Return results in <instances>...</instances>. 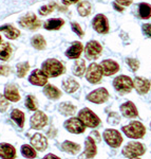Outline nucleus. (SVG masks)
<instances>
[{
	"mask_svg": "<svg viewBox=\"0 0 151 159\" xmlns=\"http://www.w3.org/2000/svg\"><path fill=\"white\" fill-rule=\"evenodd\" d=\"M65 71L63 63L55 58H49L42 64V72L48 76V78H56L60 75Z\"/></svg>",
	"mask_w": 151,
	"mask_h": 159,
	"instance_id": "nucleus-1",
	"label": "nucleus"
},
{
	"mask_svg": "<svg viewBox=\"0 0 151 159\" xmlns=\"http://www.w3.org/2000/svg\"><path fill=\"white\" fill-rule=\"evenodd\" d=\"M78 119L83 122V124L87 127H97L101 123L99 118L89 108H83L78 112Z\"/></svg>",
	"mask_w": 151,
	"mask_h": 159,
	"instance_id": "nucleus-2",
	"label": "nucleus"
},
{
	"mask_svg": "<svg viewBox=\"0 0 151 159\" xmlns=\"http://www.w3.org/2000/svg\"><path fill=\"white\" fill-rule=\"evenodd\" d=\"M123 132H124L125 135L128 136L129 138H132V139H140V138H142L143 136L145 135L146 129L140 122L132 121L130 124L123 127Z\"/></svg>",
	"mask_w": 151,
	"mask_h": 159,
	"instance_id": "nucleus-3",
	"label": "nucleus"
},
{
	"mask_svg": "<svg viewBox=\"0 0 151 159\" xmlns=\"http://www.w3.org/2000/svg\"><path fill=\"white\" fill-rule=\"evenodd\" d=\"M146 148H144V145L140 142L136 141H132L129 142L128 144L123 148L122 153L125 157L128 158H135V157H140V156L144 155Z\"/></svg>",
	"mask_w": 151,
	"mask_h": 159,
	"instance_id": "nucleus-4",
	"label": "nucleus"
},
{
	"mask_svg": "<svg viewBox=\"0 0 151 159\" xmlns=\"http://www.w3.org/2000/svg\"><path fill=\"white\" fill-rule=\"evenodd\" d=\"M113 86L117 91L124 94V93H127V92L131 91V89L133 87V82L129 76L119 75L114 79Z\"/></svg>",
	"mask_w": 151,
	"mask_h": 159,
	"instance_id": "nucleus-5",
	"label": "nucleus"
},
{
	"mask_svg": "<svg viewBox=\"0 0 151 159\" xmlns=\"http://www.w3.org/2000/svg\"><path fill=\"white\" fill-rule=\"evenodd\" d=\"M104 139L111 148H119L123 142L121 133L116 129H106L104 132Z\"/></svg>",
	"mask_w": 151,
	"mask_h": 159,
	"instance_id": "nucleus-6",
	"label": "nucleus"
},
{
	"mask_svg": "<svg viewBox=\"0 0 151 159\" xmlns=\"http://www.w3.org/2000/svg\"><path fill=\"white\" fill-rule=\"evenodd\" d=\"M101 78H103V71H101V66L95 63L91 64V65L88 67V69H87L86 79L88 80L90 83L96 84L101 81Z\"/></svg>",
	"mask_w": 151,
	"mask_h": 159,
	"instance_id": "nucleus-7",
	"label": "nucleus"
},
{
	"mask_svg": "<svg viewBox=\"0 0 151 159\" xmlns=\"http://www.w3.org/2000/svg\"><path fill=\"white\" fill-rule=\"evenodd\" d=\"M109 99V92L106 88H98L96 90L90 92L87 96V100L95 104L105 103Z\"/></svg>",
	"mask_w": 151,
	"mask_h": 159,
	"instance_id": "nucleus-8",
	"label": "nucleus"
},
{
	"mask_svg": "<svg viewBox=\"0 0 151 159\" xmlns=\"http://www.w3.org/2000/svg\"><path fill=\"white\" fill-rule=\"evenodd\" d=\"M101 50H103V48H101V43L98 42H95V40H91L86 46V50H85L86 57L88 60H96L101 55Z\"/></svg>",
	"mask_w": 151,
	"mask_h": 159,
	"instance_id": "nucleus-9",
	"label": "nucleus"
},
{
	"mask_svg": "<svg viewBox=\"0 0 151 159\" xmlns=\"http://www.w3.org/2000/svg\"><path fill=\"white\" fill-rule=\"evenodd\" d=\"M65 129L72 134H81L85 132L86 126L78 118H71L65 122Z\"/></svg>",
	"mask_w": 151,
	"mask_h": 159,
	"instance_id": "nucleus-10",
	"label": "nucleus"
},
{
	"mask_svg": "<svg viewBox=\"0 0 151 159\" xmlns=\"http://www.w3.org/2000/svg\"><path fill=\"white\" fill-rule=\"evenodd\" d=\"M19 24L22 28L30 30H36L40 27V21L37 19L35 14H32V13L22 16L19 20Z\"/></svg>",
	"mask_w": 151,
	"mask_h": 159,
	"instance_id": "nucleus-11",
	"label": "nucleus"
},
{
	"mask_svg": "<svg viewBox=\"0 0 151 159\" xmlns=\"http://www.w3.org/2000/svg\"><path fill=\"white\" fill-rule=\"evenodd\" d=\"M48 123V117L42 111H36L31 117V127L34 129H40Z\"/></svg>",
	"mask_w": 151,
	"mask_h": 159,
	"instance_id": "nucleus-12",
	"label": "nucleus"
},
{
	"mask_svg": "<svg viewBox=\"0 0 151 159\" xmlns=\"http://www.w3.org/2000/svg\"><path fill=\"white\" fill-rule=\"evenodd\" d=\"M93 28L97 31L98 33H107L109 31V25H108V19L107 17L103 14H98L94 17L93 19Z\"/></svg>",
	"mask_w": 151,
	"mask_h": 159,
	"instance_id": "nucleus-13",
	"label": "nucleus"
},
{
	"mask_svg": "<svg viewBox=\"0 0 151 159\" xmlns=\"http://www.w3.org/2000/svg\"><path fill=\"white\" fill-rule=\"evenodd\" d=\"M99 66H101L103 74H105V75H112V74L116 73L119 70V64L112 60H105L101 61Z\"/></svg>",
	"mask_w": 151,
	"mask_h": 159,
	"instance_id": "nucleus-14",
	"label": "nucleus"
},
{
	"mask_svg": "<svg viewBox=\"0 0 151 159\" xmlns=\"http://www.w3.org/2000/svg\"><path fill=\"white\" fill-rule=\"evenodd\" d=\"M29 81H30L31 84H33V85L43 86V85H45V84H47L48 76L42 72V70L36 69V70H34L32 73H31V75L29 78Z\"/></svg>",
	"mask_w": 151,
	"mask_h": 159,
	"instance_id": "nucleus-15",
	"label": "nucleus"
},
{
	"mask_svg": "<svg viewBox=\"0 0 151 159\" xmlns=\"http://www.w3.org/2000/svg\"><path fill=\"white\" fill-rule=\"evenodd\" d=\"M133 87H134L135 90L140 94L147 93L150 89V81L147 79L137 76V78H135L134 81H133Z\"/></svg>",
	"mask_w": 151,
	"mask_h": 159,
	"instance_id": "nucleus-16",
	"label": "nucleus"
},
{
	"mask_svg": "<svg viewBox=\"0 0 151 159\" xmlns=\"http://www.w3.org/2000/svg\"><path fill=\"white\" fill-rule=\"evenodd\" d=\"M31 144L38 151H45L48 147L47 138L41 134H35L31 138Z\"/></svg>",
	"mask_w": 151,
	"mask_h": 159,
	"instance_id": "nucleus-17",
	"label": "nucleus"
},
{
	"mask_svg": "<svg viewBox=\"0 0 151 159\" xmlns=\"http://www.w3.org/2000/svg\"><path fill=\"white\" fill-rule=\"evenodd\" d=\"M16 156V150L14 147L7 143L0 144V157L2 159H13Z\"/></svg>",
	"mask_w": 151,
	"mask_h": 159,
	"instance_id": "nucleus-18",
	"label": "nucleus"
},
{
	"mask_svg": "<svg viewBox=\"0 0 151 159\" xmlns=\"http://www.w3.org/2000/svg\"><path fill=\"white\" fill-rule=\"evenodd\" d=\"M121 111H122V114L127 118H135L139 115L136 106H135L132 102H126V103L123 104L121 106Z\"/></svg>",
	"mask_w": 151,
	"mask_h": 159,
	"instance_id": "nucleus-19",
	"label": "nucleus"
},
{
	"mask_svg": "<svg viewBox=\"0 0 151 159\" xmlns=\"http://www.w3.org/2000/svg\"><path fill=\"white\" fill-rule=\"evenodd\" d=\"M4 97L9 100V101L12 102H18L20 100V94L18 91V88H17L15 85H7L4 89Z\"/></svg>",
	"mask_w": 151,
	"mask_h": 159,
	"instance_id": "nucleus-20",
	"label": "nucleus"
},
{
	"mask_svg": "<svg viewBox=\"0 0 151 159\" xmlns=\"http://www.w3.org/2000/svg\"><path fill=\"white\" fill-rule=\"evenodd\" d=\"M85 144H86L85 145V156L87 158H93L94 156L96 155V152H97L95 141L89 136V137L86 139Z\"/></svg>",
	"mask_w": 151,
	"mask_h": 159,
	"instance_id": "nucleus-21",
	"label": "nucleus"
},
{
	"mask_svg": "<svg viewBox=\"0 0 151 159\" xmlns=\"http://www.w3.org/2000/svg\"><path fill=\"white\" fill-rule=\"evenodd\" d=\"M83 52V45L80 43H74L68 50L66 51V55L69 58H78Z\"/></svg>",
	"mask_w": 151,
	"mask_h": 159,
	"instance_id": "nucleus-22",
	"label": "nucleus"
},
{
	"mask_svg": "<svg viewBox=\"0 0 151 159\" xmlns=\"http://www.w3.org/2000/svg\"><path fill=\"white\" fill-rule=\"evenodd\" d=\"M43 92H45V94L49 99H52V100L59 99L61 96V92L59 89L57 87L51 85V84H45V88H43Z\"/></svg>",
	"mask_w": 151,
	"mask_h": 159,
	"instance_id": "nucleus-23",
	"label": "nucleus"
},
{
	"mask_svg": "<svg viewBox=\"0 0 151 159\" xmlns=\"http://www.w3.org/2000/svg\"><path fill=\"white\" fill-rule=\"evenodd\" d=\"M63 87L67 92L73 93L79 88V84L73 78H67L63 81Z\"/></svg>",
	"mask_w": 151,
	"mask_h": 159,
	"instance_id": "nucleus-24",
	"label": "nucleus"
},
{
	"mask_svg": "<svg viewBox=\"0 0 151 159\" xmlns=\"http://www.w3.org/2000/svg\"><path fill=\"white\" fill-rule=\"evenodd\" d=\"M0 31H2L9 39H16L20 35L19 31L17 29H15L13 25H6L0 27Z\"/></svg>",
	"mask_w": 151,
	"mask_h": 159,
	"instance_id": "nucleus-25",
	"label": "nucleus"
},
{
	"mask_svg": "<svg viewBox=\"0 0 151 159\" xmlns=\"http://www.w3.org/2000/svg\"><path fill=\"white\" fill-rule=\"evenodd\" d=\"M61 148L67 153L77 154L79 151H80V145L77 144V143L72 142V141H65V142L61 144Z\"/></svg>",
	"mask_w": 151,
	"mask_h": 159,
	"instance_id": "nucleus-26",
	"label": "nucleus"
},
{
	"mask_svg": "<svg viewBox=\"0 0 151 159\" xmlns=\"http://www.w3.org/2000/svg\"><path fill=\"white\" fill-rule=\"evenodd\" d=\"M72 71L75 75L83 76L86 71V61L84 60H76L73 65Z\"/></svg>",
	"mask_w": 151,
	"mask_h": 159,
	"instance_id": "nucleus-27",
	"label": "nucleus"
},
{
	"mask_svg": "<svg viewBox=\"0 0 151 159\" xmlns=\"http://www.w3.org/2000/svg\"><path fill=\"white\" fill-rule=\"evenodd\" d=\"M63 24H65V21L63 19L54 18V19H49L48 21H45L43 27L47 30H58L60 29V27H63Z\"/></svg>",
	"mask_w": 151,
	"mask_h": 159,
	"instance_id": "nucleus-28",
	"label": "nucleus"
},
{
	"mask_svg": "<svg viewBox=\"0 0 151 159\" xmlns=\"http://www.w3.org/2000/svg\"><path fill=\"white\" fill-rule=\"evenodd\" d=\"M12 120L18 125L19 127H24V114L19 109H14L11 114Z\"/></svg>",
	"mask_w": 151,
	"mask_h": 159,
	"instance_id": "nucleus-29",
	"label": "nucleus"
},
{
	"mask_svg": "<svg viewBox=\"0 0 151 159\" xmlns=\"http://www.w3.org/2000/svg\"><path fill=\"white\" fill-rule=\"evenodd\" d=\"M12 54V47L10 43H4L0 45V60L1 61H7Z\"/></svg>",
	"mask_w": 151,
	"mask_h": 159,
	"instance_id": "nucleus-30",
	"label": "nucleus"
},
{
	"mask_svg": "<svg viewBox=\"0 0 151 159\" xmlns=\"http://www.w3.org/2000/svg\"><path fill=\"white\" fill-rule=\"evenodd\" d=\"M59 111L65 116H72V115L75 114L76 108L73 104L65 102V103H61L59 105Z\"/></svg>",
	"mask_w": 151,
	"mask_h": 159,
	"instance_id": "nucleus-31",
	"label": "nucleus"
},
{
	"mask_svg": "<svg viewBox=\"0 0 151 159\" xmlns=\"http://www.w3.org/2000/svg\"><path fill=\"white\" fill-rule=\"evenodd\" d=\"M139 14L143 19H148L151 17V6L148 3H140L139 6Z\"/></svg>",
	"mask_w": 151,
	"mask_h": 159,
	"instance_id": "nucleus-32",
	"label": "nucleus"
},
{
	"mask_svg": "<svg viewBox=\"0 0 151 159\" xmlns=\"http://www.w3.org/2000/svg\"><path fill=\"white\" fill-rule=\"evenodd\" d=\"M31 43H32L33 47L37 50H42L45 48V40L41 35H35V36H33Z\"/></svg>",
	"mask_w": 151,
	"mask_h": 159,
	"instance_id": "nucleus-33",
	"label": "nucleus"
},
{
	"mask_svg": "<svg viewBox=\"0 0 151 159\" xmlns=\"http://www.w3.org/2000/svg\"><path fill=\"white\" fill-rule=\"evenodd\" d=\"M21 153H22V156H24L25 158H30V159H33L37 156L36 151L28 144H24L21 147Z\"/></svg>",
	"mask_w": 151,
	"mask_h": 159,
	"instance_id": "nucleus-34",
	"label": "nucleus"
},
{
	"mask_svg": "<svg viewBox=\"0 0 151 159\" xmlns=\"http://www.w3.org/2000/svg\"><path fill=\"white\" fill-rule=\"evenodd\" d=\"M77 11L80 14V16H88L91 12V4L88 1H84L78 4Z\"/></svg>",
	"mask_w": 151,
	"mask_h": 159,
	"instance_id": "nucleus-35",
	"label": "nucleus"
},
{
	"mask_svg": "<svg viewBox=\"0 0 151 159\" xmlns=\"http://www.w3.org/2000/svg\"><path fill=\"white\" fill-rule=\"evenodd\" d=\"M30 69L29 63H20L17 65V75L19 78H24Z\"/></svg>",
	"mask_w": 151,
	"mask_h": 159,
	"instance_id": "nucleus-36",
	"label": "nucleus"
},
{
	"mask_svg": "<svg viewBox=\"0 0 151 159\" xmlns=\"http://www.w3.org/2000/svg\"><path fill=\"white\" fill-rule=\"evenodd\" d=\"M25 106L28 107L29 110H37V102H36V99L34 98L33 96H28L27 99H25Z\"/></svg>",
	"mask_w": 151,
	"mask_h": 159,
	"instance_id": "nucleus-37",
	"label": "nucleus"
},
{
	"mask_svg": "<svg viewBox=\"0 0 151 159\" xmlns=\"http://www.w3.org/2000/svg\"><path fill=\"white\" fill-rule=\"evenodd\" d=\"M55 7H56V6H55V3H51V4H48V6H43L42 7H40L39 14H40V15H42V16L50 14V13H52L53 11H54Z\"/></svg>",
	"mask_w": 151,
	"mask_h": 159,
	"instance_id": "nucleus-38",
	"label": "nucleus"
},
{
	"mask_svg": "<svg viewBox=\"0 0 151 159\" xmlns=\"http://www.w3.org/2000/svg\"><path fill=\"white\" fill-rule=\"evenodd\" d=\"M127 64L129 65V67L131 68L132 71H136L139 69V66H140V63L139 61L134 60V58H127Z\"/></svg>",
	"mask_w": 151,
	"mask_h": 159,
	"instance_id": "nucleus-39",
	"label": "nucleus"
},
{
	"mask_svg": "<svg viewBox=\"0 0 151 159\" xmlns=\"http://www.w3.org/2000/svg\"><path fill=\"white\" fill-rule=\"evenodd\" d=\"M7 106H9V100H7L4 96L0 94V111H6Z\"/></svg>",
	"mask_w": 151,
	"mask_h": 159,
	"instance_id": "nucleus-40",
	"label": "nucleus"
},
{
	"mask_svg": "<svg viewBox=\"0 0 151 159\" xmlns=\"http://www.w3.org/2000/svg\"><path fill=\"white\" fill-rule=\"evenodd\" d=\"M121 121V117L119 116V115L116 114V112H112V114H110L109 116V119H108V122L110 124H117V123H119Z\"/></svg>",
	"mask_w": 151,
	"mask_h": 159,
	"instance_id": "nucleus-41",
	"label": "nucleus"
},
{
	"mask_svg": "<svg viewBox=\"0 0 151 159\" xmlns=\"http://www.w3.org/2000/svg\"><path fill=\"white\" fill-rule=\"evenodd\" d=\"M72 30L77 35H79V36H83L84 35V31L81 30L80 25H79L78 24H76V22H72Z\"/></svg>",
	"mask_w": 151,
	"mask_h": 159,
	"instance_id": "nucleus-42",
	"label": "nucleus"
},
{
	"mask_svg": "<svg viewBox=\"0 0 151 159\" xmlns=\"http://www.w3.org/2000/svg\"><path fill=\"white\" fill-rule=\"evenodd\" d=\"M10 72H11V68H10L9 66H6V65L0 66V75H7Z\"/></svg>",
	"mask_w": 151,
	"mask_h": 159,
	"instance_id": "nucleus-43",
	"label": "nucleus"
},
{
	"mask_svg": "<svg viewBox=\"0 0 151 159\" xmlns=\"http://www.w3.org/2000/svg\"><path fill=\"white\" fill-rule=\"evenodd\" d=\"M143 31H144V34L147 35L148 37H151V24H146L143 25Z\"/></svg>",
	"mask_w": 151,
	"mask_h": 159,
	"instance_id": "nucleus-44",
	"label": "nucleus"
},
{
	"mask_svg": "<svg viewBox=\"0 0 151 159\" xmlns=\"http://www.w3.org/2000/svg\"><path fill=\"white\" fill-rule=\"evenodd\" d=\"M117 4L119 6H123V7H127V6H130L132 3V0H115Z\"/></svg>",
	"mask_w": 151,
	"mask_h": 159,
	"instance_id": "nucleus-45",
	"label": "nucleus"
},
{
	"mask_svg": "<svg viewBox=\"0 0 151 159\" xmlns=\"http://www.w3.org/2000/svg\"><path fill=\"white\" fill-rule=\"evenodd\" d=\"M90 137L92 138V139H93L94 141H101V136H99V133L98 132H96V130H94V132H92L91 133V135H90Z\"/></svg>",
	"mask_w": 151,
	"mask_h": 159,
	"instance_id": "nucleus-46",
	"label": "nucleus"
},
{
	"mask_svg": "<svg viewBox=\"0 0 151 159\" xmlns=\"http://www.w3.org/2000/svg\"><path fill=\"white\" fill-rule=\"evenodd\" d=\"M42 159H60V158L57 157L54 154H48V155H45Z\"/></svg>",
	"mask_w": 151,
	"mask_h": 159,
	"instance_id": "nucleus-47",
	"label": "nucleus"
},
{
	"mask_svg": "<svg viewBox=\"0 0 151 159\" xmlns=\"http://www.w3.org/2000/svg\"><path fill=\"white\" fill-rule=\"evenodd\" d=\"M78 0H63V3L66 4V6H70L72 3H76Z\"/></svg>",
	"mask_w": 151,
	"mask_h": 159,
	"instance_id": "nucleus-48",
	"label": "nucleus"
},
{
	"mask_svg": "<svg viewBox=\"0 0 151 159\" xmlns=\"http://www.w3.org/2000/svg\"><path fill=\"white\" fill-rule=\"evenodd\" d=\"M114 7L117 10V11H123V7H119V4H117V3H114Z\"/></svg>",
	"mask_w": 151,
	"mask_h": 159,
	"instance_id": "nucleus-49",
	"label": "nucleus"
},
{
	"mask_svg": "<svg viewBox=\"0 0 151 159\" xmlns=\"http://www.w3.org/2000/svg\"><path fill=\"white\" fill-rule=\"evenodd\" d=\"M130 159H140L139 157H135V158H130Z\"/></svg>",
	"mask_w": 151,
	"mask_h": 159,
	"instance_id": "nucleus-50",
	"label": "nucleus"
},
{
	"mask_svg": "<svg viewBox=\"0 0 151 159\" xmlns=\"http://www.w3.org/2000/svg\"><path fill=\"white\" fill-rule=\"evenodd\" d=\"M0 43H1V36H0Z\"/></svg>",
	"mask_w": 151,
	"mask_h": 159,
	"instance_id": "nucleus-51",
	"label": "nucleus"
},
{
	"mask_svg": "<svg viewBox=\"0 0 151 159\" xmlns=\"http://www.w3.org/2000/svg\"><path fill=\"white\" fill-rule=\"evenodd\" d=\"M150 127H151V123H150Z\"/></svg>",
	"mask_w": 151,
	"mask_h": 159,
	"instance_id": "nucleus-52",
	"label": "nucleus"
}]
</instances>
